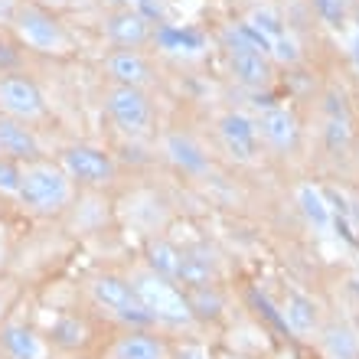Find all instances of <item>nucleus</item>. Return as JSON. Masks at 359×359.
<instances>
[{
	"label": "nucleus",
	"instance_id": "2eb2a0df",
	"mask_svg": "<svg viewBox=\"0 0 359 359\" xmlns=\"http://www.w3.org/2000/svg\"><path fill=\"white\" fill-rule=\"evenodd\" d=\"M0 353L7 359H46V343L33 327L7 320L0 323Z\"/></svg>",
	"mask_w": 359,
	"mask_h": 359
},
{
	"label": "nucleus",
	"instance_id": "39448f33",
	"mask_svg": "<svg viewBox=\"0 0 359 359\" xmlns=\"http://www.w3.org/2000/svg\"><path fill=\"white\" fill-rule=\"evenodd\" d=\"M56 163L66 170V177L76 187H86V189H104L114 180V173H118L111 154L95 147V144H69V147L59 151Z\"/></svg>",
	"mask_w": 359,
	"mask_h": 359
},
{
	"label": "nucleus",
	"instance_id": "9b49d317",
	"mask_svg": "<svg viewBox=\"0 0 359 359\" xmlns=\"http://www.w3.org/2000/svg\"><path fill=\"white\" fill-rule=\"evenodd\" d=\"M0 157H10V161H17V163L43 161V147H39L36 131L27 121L0 114Z\"/></svg>",
	"mask_w": 359,
	"mask_h": 359
},
{
	"label": "nucleus",
	"instance_id": "72a5a7b5",
	"mask_svg": "<svg viewBox=\"0 0 359 359\" xmlns=\"http://www.w3.org/2000/svg\"><path fill=\"white\" fill-rule=\"evenodd\" d=\"M353 20H356V29H359V4L353 7Z\"/></svg>",
	"mask_w": 359,
	"mask_h": 359
},
{
	"label": "nucleus",
	"instance_id": "a878e982",
	"mask_svg": "<svg viewBox=\"0 0 359 359\" xmlns=\"http://www.w3.org/2000/svg\"><path fill=\"white\" fill-rule=\"evenodd\" d=\"M20 183H23V163L0 157V196L20 199Z\"/></svg>",
	"mask_w": 359,
	"mask_h": 359
},
{
	"label": "nucleus",
	"instance_id": "f8f14e48",
	"mask_svg": "<svg viewBox=\"0 0 359 359\" xmlns=\"http://www.w3.org/2000/svg\"><path fill=\"white\" fill-rule=\"evenodd\" d=\"M104 72L111 79V86H128V88H144L154 86V66L137 53V49H114L104 59Z\"/></svg>",
	"mask_w": 359,
	"mask_h": 359
},
{
	"label": "nucleus",
	"instance_id": "6ab92c4d",
	"mask_svg": "<svg viewBox=\"0 0 359 359\" xmlns=\"http://www.w3.org/2000/svg\"><path fill=\"white\" fill-rule=\"evenodd\" d=\"M216 281V258L206 248H183V262H180L177 284L183 287H209Z\"/></svg>",
	"mask_w": 359,
	"mask_h": 359
},
{
	"label": "nucleus",
	"instance_id": "f03ea898",
	"mask_svg": "<svg viewBox=\"0 0 359 359\" xmlns=\"http://www.w3.org/2000/svg\"><path fill=\"white\" fill-rule=\"evenodd\" d=\"M88 294L92 301L108 311L111 317H118L121 323H128V330H151L157 327L154 317L147 313V307L141 304L137 291H134L131 278L124 274H114V271H98L88 278Z\"/></svg>",
	"mask_w": 359,
	"mask_h": 359
},
{
	"label": "nucleus",
	"instance_id": "cd10ccee",
	"mask_svg": "<svg viewBox=\"0 0 359 359\" xmlns=\"http://www.w3.org/2000/svg\"><path fill=\"white\" fill-rule=\"evenodd\" d=\"M346 144H350V118H346V114H337V118L327 121V147L337 154V151H343Z\"/></svg>",
	"mask_w": 359,
	"mask_h": 359
},
{
	"label": "nucleus",
	"instance_id": "a211bd4d",
	"mask_svg": "<svg viewBox=\"0 0 359 359\" xmlns=\"http://www.w3.org/2000/svg\"><path fill=\"white\" fill-rule=\"evenodd\" d=\"M49 343L62 353H82L92 343V327L88 320H82L79 313H62L53 327H49Z\"/></svg>",
	"mask_w": 359,
	"mask_h": 359
},
{
	"label": "nucleus",
	"instance_id": "2f4dec72",
	"mask_svg": "<svg viewBox=\"0 0 359 359\" xmlns=\"http://www.w3.org/2000/svg\"><path fill=\"white\" fill-rule=\"evenodd\" d=\"M7 304H10V297L0 291V320H4V313H7Z\"/></svg>",
	"mask_w": 359,
	"mask_h": 359
},
{
	"label": "nucleus",
	"instance_id": "ddd939ff",
	"mask_svg": "<svg viewBox=\"0 0 359 359\" xmlns=\"http://www.w3.org/2000/svg\"><path fill=\"white\" fill-rule=\"evenodd\" d=\"M108 359H170V343L154 330H124L114 337Z\"/></svg>",
	"mask_w": 359,
	"mask_h": 359
},
{
	"label": "nucleus",
	"instance_id": "c756f323",
	"mask_svg": "<svg viewBox=\"0 0 359 359\" xmlns=\"http://www.w3.org/2000/svg\"><path fill=\"white\" fill-rule=\"evenodd\" d=\"M170 359H212L209 356V350L203 346V343H180V346H170Z\"/></svg>",
	"mask_w": 359,
	"mask_h": 359
},
{
	"label": "nucleus",
	"instance_id": "20e7f679",
	"mask_svg": "<svg viewBox=\"0 0 359 359\" xmlns=\"http://www.w3.org/2000/svg\"><path fill=\"white\" fill-rule=\"evenodd\" d=\"M10 23H13V33L20 43L39 56H66L72 49V36L66 33V27L36 4H20Z\"/></svg>",
	"mask_w": 359,
	"mask_h": 359
},
{
	"label": "nucleus",
	"instance_id": "0eeeda50",
	"mask_svg": "<svg viewBox=\"0 0 359 359\" xmlns=\"http://www.w3.org/2000/svg\"><path fill=\"white\" fill-rule=\"evenodd\" d=\"M0 114H10L17 121H43L46 118V98L33 79L20 72H0Z\"/></svg>",
	"mask_w": 359,
	"mask_h": 359
},
{
	"label": "nucleus",
	"instance_id": "4468645a",
	"mask_svg": "<svg viewBox=\"0 0 359 359\" xmlns=\"http://www.w3.org/2000/svg\"><path fill=\"white\" fill-rule=\"evenodd\" d=\"M226 49H229L232 76L245 88H265L271 82V59L262 49H252V46H226Z\"/></svg>",
	"mask_w": 359,
	"mask_h": 359
},
{
	"label": "nucleus",
	"instance_id": "b1692460",
	"mask_svg": "<svg viewBox=\"0 0 359 359\" xmlns=\"http://www.w3.org/2000/svg\"><path fill=\"white\" fill-rule=\"evenodd\" d=\"M323 350L333 359H359V337L350 327H327L323 330Z\"/></svg>",
	"mask_w": 359,
	"mask_h": 359
},
{
	"label": "nucleus",
	"instance_id": "4be33fe9",
	"mask_svg": "<svg viewBox=\"0 0 359 359\" xmlns=\"http://www.w3.org/2000/svg\"><path fill=\"white\" fill-rule=\"evenodd\" d=\"M242 27L252 29V33L262 39V46H265V49H271L274 39L281 36V33H287L281 13H278V10H271V7H255L245 20H242Z\"/></svg>",
	"mask_w": 359,
	"mask_h": 359
},
{
	"label": "nucleus",
	"instance_id": "bb28decb",
	"mask_svg": "<svg viewBox=\"0 0 359 359\" xmlns=\"http://www.w3.org/2000/svg\"><path fill=\"white\" fill-rule=\"evenodd\" d=\"M268 56L278 59L281 66H294L297 59H301V43L291 36V33H281V36L271 43V49H268Z\"/></svg>",
	"mask_w": 359,
	"mask_h": 359
},
{
	"label": "nucleus",
	"instance_id": "c85d7f7f",
	"mask_svg": "<svg viewBox=\"0 0 359 359\" xmlns=\"http://www.w3.org/2000/svg\"><path fill=\"white\" fill-rule=\"evenodd\" d=\"M313 7L327 23H340L346 17V0H313Z\"/></svg>",
	"mask_w": 359,
	"mask_h": 359
},
{
	"label": "nucleus",
	"instance_id": "aec40b11",
	"mask_svg": "<svg viewBox=\"0 0 359 359\" xmlns=\"http://www.w3.org/2000/svg\"><path fill=\"white\" fill-rule=\"evenodd\" d=\"M180 262H183V248H177L167 238H151L147 242V268L154 274H161L167 281L180 278Z\"/></svg>",
	"mask_w": 359,
	"mask_h": 359
},
{
	"label": "nucleus",
	"instance_id": "f3484780",
	"mask_svg": "<svg viewBox=\"0 0 359 359\" xmlns=\"http://www.w3.org/2000/svg\"><path fill=\"white\" fill-rule=\"evenodd\" d=\"M163 151H167V157L173 161V167H180V170L189 173V177H199V173L209 170L206 151H203L189 134H180V131L167 134V137H163Z\"/></svg>",
	"mask_w": 359,
	"mask_h": 359
},
{
	"label": "nucleus",
	"instance_id": "f257e3e1",
	"mask_svg": "<svg viewBox=\"0 0 359 359\" xmlns=\"http://www.w3.org/2000/svg\"><path fill=\"white\" fill-rule=\"evenodd\" d=\"M76 196V183L66 170L53 161L23 163V183H20V206H27L36 216H59L69 209Z\"/></svg>",
	"mask_w": 359,
	"mask_h": 359
},
{
	"label": "nucleus",
	"instance_id": "dca6fc26",
	"mask_svg": "<svg viewBox=\"0 0 359 359\" xmlns=\"http://www.w3.org/2000/svg\"><path fill=\"white\" fill-rule=\"evenodd\" d=\"M281 323L294 337H311V333H317V327H320V307H317L313 297H307V294H301V291L284 294Z\"/></svg>",
	"mask_w": 359,
	"mask_h": 359
},
{
	"label": "nucleus",
	"instance_id": "5701e85b",
	"mask_svg": "<svg viewBox=\"0 0 359 359\" xmlns=\"http://www.w3.org/2000/svg\"><path fill=\"white\" fill-rule=\"evenodd\" d=\"M183 294H187V304L196 320H219L222 311H226L216 284H209V287H183Z\"/></svg>",
	"mask_w": 359,
	"mask_h": 359
},
{
	"label": "nucleus",
	"instance_id": "9d476101",
	"mask_svg": "<svg viewBox=\"0 0 359 359\" xmlns=\"http://www.w3.org/2000/svg\"><path fill=\"white\" fill-rule=\"evenodd\" d=\"M219 137H222V147H226L236 161L248 163L258 157V124L242 111H226L219 118Z\"/></svg>",
	"mask_w": 359,
	"mask_h": 359
},
{
	"label": "nucleus",
	"instance_id": "f704fd0d",
	"mask_svg": "<svg viewBox=\"0 0 359 359\" xmlns=\"http://www.w3.org/2000/svg\"><path fill=\"white\" fill-rule=\"evenodd\" d=\"M66 359H88V356H82V353H72V356H66Z\"/></svg>",
	"mask_w": 359,
	"mask_h": 359
},
{
	"label": "nucleus",
	"instance_id": "6e6552de",
	"mask_svg": "<svg viewBox=\"0 0 359 359\" xmlns=\"http://www.w3.org/2000/svg\"><path fill=\"white\" fill-rule=\"evenodd\" d=\"M104 36L108 43H114L118 49H141L144 43L154 39L151 17H144L141 10L134 7H118L104 17Z\"/></svg>",
	"mask_w": 359,
	"mask_h": 359
},
{
	"label": "nucleus",
	"instance_id": "393cba45",
	"mask_svg": "<svg viewBox=\"0 0 359 359\" xmlns=\"http://www.w3.org/2000/svg\"><path fill=\"white\" fill-rule=\"evenodd\" d=\"M154 39H157L167 53H196V49H203V36L193 33V29L161 27L157 33H154Z\"/></svg>",
	"mask_w": 359,
	"mask_h": 359
},
{
	"label": "nucleus",
	"instance_id": "412c9836",
	"mask_svg": "<svg viewBox=\"0 0 359 359\" xmlns=\"http://www.w3.org/2000/svg\"><path fill=\"white\" fill-rule=\"evenodd\" d=\"M297 206H301V212L307 216V222H311L313 229H330L333 209H330V203H327L320 187H313V183H297Z\"/></svg>",
	"mask_w": 359,
	"mask_h": 359
},
{
	"label": "nucleus",
	"instance_id": "1a4fd4ad",
	"mask_svg": "<svg viewBox=\"0 0 359 359\" xmlns=\"http://www.w3.org/2000/svg\"><path fill=\"white\" fill-rule=\"evenodd\" d=\"M255 124H258V137L281 154L294 151L297 141H301V121H297V114H294L291 108H284V104H268V108H262Z\"/></svg>",
	"mask_w": 359,
	"mask_h": 359
},
{
	"label": "nucleus",
	"instance_id": "7c9ffc66",
	"mask_svg": "<svg viewBox=\"0 0 359 359\" xmlns=\"http://www.w3.org/2000/svg\"><path fill=\"white\" fill-rule=\"evenodd\" d=\"M350 56H353V62H356V69H359V29L353 33V39H350Z\"/></svg>",
	"mask_w": 359,
	"mask_h": 359
},
{
	"label": "nucleus",
	"instance_id": "473e14b6",
	"mask_svg": "<svg viewBox=\"0 0 359 359\" xmlns=\"http://www.w3.org/2000/svg\"><path fill=\"white\" fill-rule=\"evenodd\" d=\"M216 359H248V356H238V353H222V356H216Z\"/></svg>",
	"mask_w": 359,
	"mask_h": 359
},
{
	"label": "nucleus",
	"instance_id": "423d86ee",
	"mask_svg": "<svg viewBox=\"0 0 359 359\" xmlns=\"http://www.w3.org/2000/svg\"><path fill=\"white\" fill-rule=\"evenodd\" d=\"M104 108L111 114V121L131 137L151 131L154 124V104L151 95L144 88H128V86H111L104 92Z\"/></svg>",
	"mask_w": 359,
	"mask_h": 359
},
{
	"label": "nucleus",
	"instance_id": "7ed1b4c3",
	"mask_svg": "<svg viewBox=\"0 0 359 359\" xmlns=\"http://www.w3.org/2000/svg\"><path fill=\"white\" fill-rule=\"evenodd\" d=\"M131 284L141 304L147 307V313L154 317V323H167V327H193L196 323L187 304V294L177 287V281H167L161 274H154L151 268H141L131 274Z\"/></svg>",
	"mask_w": 359,
	"mask_h": 359
}]
</instances>
